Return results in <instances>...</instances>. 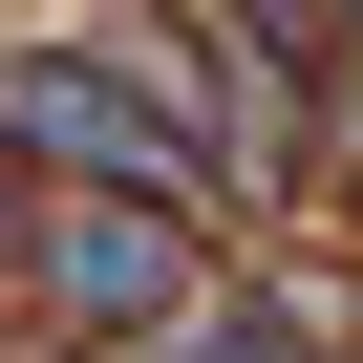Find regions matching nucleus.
I'll return each mask as SVG.
<instances>
[{
  "instance_id": "20e7f679",
  "label": "nucleus",
  "mask_w": 363,
  "mask_h": 363,
  "mask_svg": "<svg viewBox=\"0 0 363 363\" xmlns=\"http://www.w3.org/2000/svg\"><path fill=\"white\" fill-rule=\"evenodd\" d=\"M0 257H43V214H22V150H0Z\"/></svg>"
},
{
  "instance_id": "f257e3e1",
  "label": "nucleus",
  "mask_w": 363,
  "mask_h": 363,
  "mask_svg": "<svg viewBox=\"0 0 363 363\" xmlns=\"http://www.w3.org/2000/svg\"><path fill=\"white\" fill-rule=\"evenodd\" d=\"M43 299H65L86 342H128V320H193V235H171V193H86V214L43 235Z\"/></svg>"
},
{
  "instance_id": "f03ea898",
  "label": "nucleus",
  "mask_w": 363,
  "mask_h": 363,
  "mask_svg": "<svg viewBox=\"0 0 363 363\" xmlns=\"http://www.w3.org/2000/svg\"><path fill=\"white\" fill-rule=\"evenodd\" d=\"M0 150H43V171H107V193H171V171H193V150H171L128 86H86V65H22V86H0Z\"/></svg>"
},
{
  "instance_id": "7ed1b4c3",
  "label": "nucleus",
  "mask_w": 363,
  "mask_h": 363,
  "mask_svg": "<svg viewBox=\"0 0 363 363\" xmlns=\"http://www.w3.org/2000/svg\"><path fill=\"white\" fill-rule=\"evenodd\" d=\"M150 363H320V342H299V320H278V299H235V320H214V299H193V320H171V342H150Z\"/></svg>"
}]
</instances>
